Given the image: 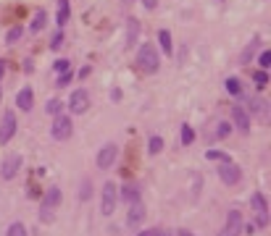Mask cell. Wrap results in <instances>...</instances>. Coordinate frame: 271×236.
<instances>
[{"label": "cell", "mask_w": 271, "mask_h": 236, "mask_svg": "<svg viewBox=\"0 0 271 236\" xmlns=\"http://www.w3.org/2000/svg\"><path fill=\"white\" fill-rule=\"evenodd\" d=\"M137 66H140L142 74H155L158 66H161V58H158L155 47H153L150 42H145V45L140 47V53H137Z\"/></svg>", "instance_id": "cell-1"}, {"label": "cell", "mask_w": 271, "mask_h": 236, "mask_svg": "<svg viewBox=\"0 0 271 236\" xmlns=\"http://www.w3.org/2000/svg\"><path fill=\"white\" fill-rule=\"evenodd\" d=\"M116 200H119L116 184H114V181H105V184H103V192H100V210H103V215H114Z\"/></svg>", "instance_id": "cell-2"}, {"label": "cell", "mask_w": 271, "mask_h": 236, "mask_svg": "<svg viewBox=\"0 0 271 236\" xmlns=\"http://www.w3.org/2000/svg\"><path fill=\"white\" fill-rule=\"evenodd\" d=\"M61 202V189L58 186H50L48 192H45V197H42V221H53V207Z\"/></svg>", "instance_id": "cell-3"}, {"label": "cell", "mask_w": 271, "mask_h": 236, "mask_svg": "<svg viewBox=\"0 0 271 236\" xmlns=\"http://www.w3.org/2000/svg\"><path fill=\"white\" fill-rule=\"evenodd\" d=\"M50 134H53V139H58V142L69 139V136H71V118H69V115H63V113H58V115H56V121H53Z\"/></svg>", "instance_id": "cell-4"}, {"label": "cell", "mask_w": 271, "mask_h": 236, "mask_svg": "<svg viewBox=\"0 0 271 236\" xmlns=\"http://www.w3.org/2000/svg\"><path fill=\"white\" fill-rule=\"evenodd\" d=\"M250 202H253V212H256V223H258L261 228H266V226H268V205H266V197H263L261 192H256V194L250 197Z\"/></svg>", "instance_id": "cell-5"}, {"label": "cell", "mask_w": 271, "mask_h": 236, "mask_svg": "<svg viewBox=\"0 0 271 236\" xmlns=\"http://www.w3.org/2000/svg\"><path fill=\"white\" fill-rule=\"evenodd\" d=\"M16 134V113L13 110H6L3 113V121H0V142H11Z\"/></svg>", "instance_id": "cell-6"}, {"label": "cell", "mask_w": 271, "mask_h": 236, "mask_svg": "<svg viewBox=\"0 0 271 236\" xmlns=\"http://www.w3.org/2000/svg\"><path fill=\"white\" fill-rule=\"evenodd\" d=\"M240 231H242V212L229 210L227 212V226H224V231L219 236H240Z\"/></svg>", "instance_id": "cell-7"}, {"label": "cell", "mask_w": 271, "mask_h": 236, "mask_svg": "<svg viewBox=\"0 0 271 236\" xmlns=\"http://www.w3.org/2000/svg\"><path fill=\"white\" fill-rule=\"evenodd\" d=\"M219 179L224 184H237L242 179V171H240V165H234L232 160L229 163H221V168H219Z\"/></svg>", "instance_id": "cell-8"}, {"label": "cell", "mask_w": 271, "mask_h": 236, "mask_svg": "<svg viewBox=\"0 0 271 236\" xmlns=\"http://www.w3.org/2000/svg\"><path fill=\"white\" fill-rule=\"evenodd\" d=\"M232 121H234V126H237L242 134L250 131V113H247L242 105H234V108H232Z\"/></svg>", "instance_id": "cell-9"}, {"label": "cell", "mask_w": 271, "mask_h": 236, "mask_svg": "<svg viewBox=\"0 0 271 236\" xmlns=\"http://www.w3.org/2000/svg\"><path fill=\"white\" fill-rule=\"evenodd\" d=\"M69 108H71V113H84L87 108H89V94L84 92V89H77L71 97H69Z\"/></svg>", "instance_id": "cell-10"}, {"label": "cell", "mask_w": 271, "mask_h": 236, "mask_svg": "<svg viewBox=\"0 0 271 236\" xmlns=\"http://www.w3.org/2000/svg\"><path fill=\"white\" fill-rule=\"evenodd\" d=\"M19 168H21V158H19V155H8V158L3 160V168H0V176H3L6 181H11V179H16Z\"/></svg>", "instance_id": "cell-11"}, {"label": "cell", "mask_w": 271, "mask_h": 236, "mask_svg": "<svg viewBox=\"0 0 271 236\" xmlns=\"http://www.w3.org/2000/svg\"><path fill=\"white\" fill-rule=\"evenodd\" d=\"M116 155H119V147H116V145H105V147L98 152V168H111V165H114V160H116Z\"/></svg>", "instance_id": "cell-12"}, {"label": "cell", "mask_w": 271, "mask_h": 236, "mask_svg": "<svg viewBox=\"0 0 271 236\" xmlns=\"http://www.w3.org/2000/svg\"><path fill=\"white\" fill-rule=\"evenodd\" d=\"M142 221H145V205L134 202V205H132V210L127 212V226H129V228H137Z\"/></svg>", "instance_id": "cell-13"}, {"label": "cell", "mask_w": 271, "mask_h": 236, "mask_svg": "<svg viewBox=\"0 0 271 236\" xmlns=\"http://www.w3.org/2000/svg\"><path fill=\"white\" fill-rule=\"evenodd\" d=\"M32 103H34V94H32V89H29V87L19 89V94H16V105H19L21 110H32Z\"/></svg>", "instance_id": "cell-14"}, {"label": "cell", "mask_w": 271, "mask_h": 236, "mask_svg": "<svg viewBox=\"0 0 271 236\" xmlns=\"http://www.w3.org/2000/svg\"><path fill=\"white\" fill-rule=\"evenodd\" d=\"M140 186L137 184H124V189H121V200L124 202H129V205H134V202H140Z\"/></svg>", "instance_id": "cell-15"}, {"label": "cell", "mask_w": 271, "mask_h": 236, "mask_svg": "<svg viewBox=\"0 0 271 236\" xmlns=\"http://www.w3.org/2000/svg\"><path fill=\"white\" fill-rule=\"evenodd\" d=\"M137 37H140V21L137 18H129L127 21V47H132L134 42H137Z\"/></svg>", "instance_id": "cell-16"}, {"label": "cell", "mask_w": 271, "mask_h": 236, "mask_svg": "<svg viewBox=\"0 0 271 236\" xmlns=\"http://www.w3.org/2000/svg\"><path fill=\"white\" fill-rule=\"evenodd\" d=\"M69 16H71V8H69V0H58V27H63L66 21H69Z\"/></svg>", "instance_id": "cell-17"}, {"label": "cell", "mask_w": 271, "mask_h": 236, "mask_svg": "<svg viewBox=\"0 0 271 236\" xmlns=\"http://www.w3.org/2000/svg\"><path fill=\"white\" fill-rule=\"evenodd\" d=\"M158 42H161V50H164L166 55H171V34H169L166 29L158 32Z\"/></svg>", "instance_id": "cell-18"}, {"label": "cell", "mask_w": 271, "mask_h": 236, "mask_svg": "<svg viewBox=\"0 0 271 236\" xmlns=\"http://www.w3.org/2000/svg\"><path fill=\"white\" fill-rule=\"evenodd\" d=\"M45 24H48V13H45V11H37V13H34V21H32V29L40 32V29H45Z\"/></svg>", "instance_id": "cell-19"}, {"label": "cell", "mask_w": 271, "mask_h": 236, "mask_svg": "<svg viewBox=\"0 0 271 236\" xmlns=\"http://www.w3.org/2000/svg\"><path fill=\"white\" fill-rule=\"evenodd\" d=\"M161 150H164V139H161V136H150V142H148V152H150V155H158Z\"/></svg>", "instance_id": "cell-20"}, {"label": "cell", "mask_w": 271, "mask_h": 236, "mask_svg": "<svg viewBox=\"0 0 271 236\" xmlns=\"http://www.w3.org/2000/svg\"><path fill=\"white\" fill-rule=\"evenodd\" d=\"M89 197H93V184H89V179H84V181H82V186H79V200H82V202H87Z\"/></svg>", "instance_id": "cell-21"}, {"label": "cell", "mask_w": 271, "mask_h": 236, "mask_svg": "<svg viewBox=\"0 0 271 236\" xmlns=\"http://www.w3.org/2000/svg\"><path fill=\"white\" fill-rule=\"evenodd\" d=\"M206 160H219V163H229V155L221 152V150H208L206 152Z\"/></svg>", "instance_id": "cell-22"}, {"label": "cell", "mask_w": 271, "mask_h": 236, "mask_svg": "<svg viewBox=\"0 0 271 236\" xmlns=\"http://www.w3.org/2000/svg\"><path fill=\"white\" fill-rule=\"evenodd\" d=\"M256 47H258V40H253V42H250V45H247L245 50H242V58H240V63H247V61H250V58H253V53H256Z\"/></svg>", "instance_id": "cell-23"}, {"label": "cell", "mask_w": 271, "mask_h": 236, "mask_svg": "<svg viewBox=\"0 0 271 236\" xmlns=\"http://www.w3.org/2000/svg\"><path fill=\"white\" fill-rule=\"evenodd\" d=\"M250 110H253V113H258V115H266V100L253 97V100H250Z\"/></svg>", "instance_id": "cell-24"}, {"label": "cell", "mask_w": 271, "mask_h": 236, "mask_svg": "<svg viewBox=\"0 0 271 236\" xmlns=\"http://www.w3.org/2000/svg\"><path fill=\"white\" fill-rule=\"evenodd\" d=\"M192 142H195V131H192V126H182V145L187 147V145H192Z\"/></svg>", "instance_id": "cell-25"}, {"label": "cell", "mask_w": 271, "mask_h": 236, "mask_svg": "<svg viewBox=\"0 0 271 236\" xmlns=\"http://www.w3.org/2000/svg\"><path fill=\"white\" fill-rule=\"evenodd\" d=\"M224 84H227V92H229V94H240V92H242V87H240V79H234V76H229V79L224 82Z\"/></svg>", "instance_id": "cell-26"}, {"label": "cell", "mask_w": 271, "mask_h": 236, "mask_svg": "<svg viewBox=\"0 0 271 236\" xmlns=\"http://www.w3.org/2000/svg\"><path fill=\"white\" fill-rule=\"evenodd\" d=\"M6 236H27V228H24V223H11Z\"/></svg>", "instance_id": "cell-27"}, {"label": "cell", "mask_w": 271, "mask_h": 236, "mask_svg": "<svg viewBox=\"0 0 271 236\" xmlns=\"http://www.w3.org/2000/svg\"><path fill=\"white\" fill-rule=\"evenodd\" d=\"M45 110H48V113H50V115H58V113H61V110H63V103H61V100H56V97H53V100H50V103H48V105H45Z\"/></svg>", "instance_id": "cell-28"}, {"label": "cell", "mask_w": 271, "mask_h": 236, "mask_svg": "<svg viewBox=\"0 0 271 236\" xmlns=\"http://www.w3.org/2000/svg\"><path fill=\"white\" fill-rule=\"evenodd\" d=\"M253 79H256V84H258V87H266V84H268V74H266V71H256Z\"/></svg>", "instance_id": "cell-29"}, {"label": "cell", "mask_w": 271, "mask_h": 236, "mask_svg": "<svg viewBox=\"0 0 271 236\" xmlns=\"http://www.w3.org/2000/svg\"><path fill=\"white\" fill-rule=\"evenodd\" d=\"M258 63H261V71H266V68L271 66V53H268V50H263V53H261V58H258Z\"/></svg>", "instance_id": "cell-30"}, {"label": "cell", "mask_w": 271, "mask_h": 236, "mask_svg": "<svg viewBox=\"0 0 271 236\" xmlns=\"http://www.w3.org/2000/svg\"><path fill=\"white\" fill-rule=\"evenodd\" d=\"M53 68H56V74H66V71H69V61H63V58H61V61L53 63Z\"/></svg>", "instance_id": "cell-31"}, {"label": "cell", "mask_w": 271, "mask_h": 236, "mask_svg": "<svg viewBox=\"0 0 271 236\" xmlns=\"http://www.w3.org/2000/svg\"><path fill=\"white\" fill-rule=\"evenodd\" d=\"M229 131H232V126H229L227 121H224V124H219V131H216V136H219V139H224V136H227Z\"/></svg>", "instance_id": "cell-32"}, {"label": "cell", "mask_w": 271, "mask_h": 236, "mask_svg": "<svg viewBox=\"0 0 271 236\" xmlns=\"http://www.w3.org/2000/svg\"><path fill=\"white\" fill-rule=\"evenodd\" d=\"M19 37H21V27H13V29H11V32H8V37H6V40H8V42H11V45H13V42H16V40H19Z\"/></svg>", "instance_id": "cell-33"}, {"label": "cell", "mask_w": 271, "mask_h": 236, "mask_svg": "<svg viewBox=\"0 0 271 236\" xmlns=\"http://www.w3.org/2000/svg\"><path fill=\"white\" fill-rule=\"evenodd\" d=\"M69 82H71V74L66 71V74H58V84H56V87H66Z\"/></svg>", "instance_id": "cell-34"}, {"label": "cell", "mask_w": 271, "mask_h": 236, "mask_svg": "<svg viewBox=\"0 0 271 236\" xmlns=\"http://www.w3.org/2000/svg\"><path fill=\"white\" fill-rule=\"evenodd\" d=\"M61 45H63V34L58 32V34L53 37V42H50V47H53V50H58V47H61Z\"/></svg>", "instance_id": "cell-35"}, {"label": "cell", "mask_w": 271, "mask_h": 236, "mask_svg": "<svg viewBox=\"0 0 271 236\" xmlns=\"http://www.w3.org/2000/svg\"><path fill=\"white\" fill-rule=\"evenodd\" d=\"M153 236H171V233L164 231V228H153Z\"/></svg>", "instance_id": "cell-36"}, {"label": "cell", "mask_w": 271, "mask_h": 236, "mask_svg": "<svg viewBox=\"0 0 271 236\" xmlns=\"http://www.w3.org/2000/svg\"><path fill=\"white\" fill-rule=\"evenodd\" d=\"M3 74H6V61H0V79H3Z\"/></svg>", "instance_id": "cell-37"}, {"label": "cell", "mask_w": 271, "mask_h": 236, "mask_svg": "<svg viewBox=\"0 0 271 236\" xmlns=\"http://www.w3.org/2000/svg\"><path fill=\"white\" fill-rule=\"evenodd\" d=\"M179 236H195L192 231H187V228H182V231H179Z\"/></svg>", "instance_id": "cell-38"}, {"label": "cell", "mask_w": 271, "mask_h": 236, "mask_svg": "<svg viewBox=\"0 0 271 236\" xmlns=\"http://www.w3.org/2000/svg\"><path fill=\"white\" fill-rule=\"evenodd\" d=\"M142 3H145L148 8H155V0H142Z\"/></svg>", "instance_id": "cell-39"}, {"label": "cell", "mask_w": 271, "mask_h": 236, "mask_svg": "<svg viewBox=\"0 0 271 236\" xmlns=\"http://www.w3.org/2000/svg\"><path fill=\"white\" fill-rule=\"evenodd\" d=\"M137 236H153V231H140Z\"/></svg>", "instance_id": "cell-40"}, {"label": "cell", "mask_w": 271, "mask_h": 236, "mask_svg": "<svg viewBox=\"0 0 271 236\" xmlns=\"http://www.w3.org/2000/svg\"><path fill=\"white\" fill-rule=\"evenodd\" d=\"M0 100H3V94H0Z\"/></svg>", "instance_id": "cell-41"}, {"label": "cell", "mask_w": 271, "mask_h": 236, "mask_svg": "<svg viewBox=\"0 0 271 236\" xmlns=\"http://www.w3.org/2000/svg\"><path fill=\"white\" fill-rule=\"evenodd\" d=\"M0 145H3V142H0Z\"/></svg>", "instance_id": "cell-42"}]
</instances>
